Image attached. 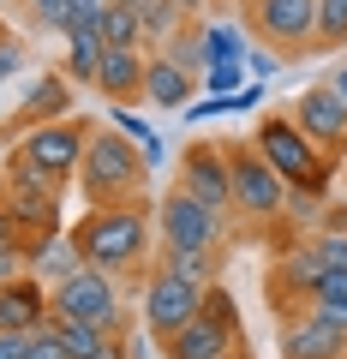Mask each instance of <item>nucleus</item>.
Instances as JSON below:
<instances>
[{"instance_id":"nucleus-35","label":"nucleus","mask_w":347,"mask_h":359,"mask_svg":"<svg viewBox=\"0 0 347 359\" xmlns=\"http://www.w3.org/2000/svg\"><path fill=\"white\" fill-rule=\"evenodd\" d=\"M90 359H132V341H126V335H108V341L96 347Z\"/></svg>"},{"instance_id":"nucleus-25","label":"nucleus","mask_w":347,"mask_h":359,"mask_svg":"<svg viewBox=\"0 0 347 359\" xmlns=\"http://www.w3.org/2000/svg\"><path fill=\"white\" fill-rule=\"evenodd\" d=\"M54 335H60V347L72 359H90L96 347L108 341V330H96V323H78V318H54Z\"/></svg>"},{"instance_id":"nucleus-8","label":"nucleus","mask_w":347,"mask_h":359,"mask_svg":"<svg viewBox=\"0 0 347 359\" xmlns=\"http://www.w3.org/2000/svg\"><path fill=\"white\" fill-rule=\"evenodd\" d=\"M90 132H96V120L66 114V120H48V126H30L25 138H18V150H25L48 180H60V186H66V180L78 174V162H84V144H90Z\"/></svg>"},{"instance_id":"nucleus-9","label":"nucleus","mask_w":347,"mask_h":359,"mask_svg":"<svg viewBox=\"0 0 347 359\" xmlns=\"http://www.w3.org/2000/svg\"><path fill=\"white\" fill-rule=\"evenodd\" d=\"M138 299H144V330L156 335V347L180 330V323H192L198 311H204V287H186L180 276H168V269H150V276H144Z\"/></svg>"},{"instance_id":"nucleus-30","label":"nucleus","mask_w":347,"mask_h":359,"mask_svg":"<svg viewBox=\"0 0 347 359\" xmlns=\"http://www.w3.org/2000/svg\"><path fill=\"white\" fill-rule=\"evenodd\" d=\"M30 66V48H25V36H18L13 25H0V90L13 84L18 72H25Z\"/></svg>"},{"instance_id":"nucleus-6","label":"nucleus","mask_w":347,"mask_h":359,"mask_svg":"<svg viewBox=\"0 0 347 359\" xmlns=\"http://www.w3.org/2000/svg\"><path fill=\"white\" fill-rule=\"evenodd\" d=\"M156 245H198V252H228L233 240V216H216L210 204H198L192 192L168 186L156 198Z\"/></svg>"},{"instance_id":"nucleus-18","label":"nucleus","mask_w":347,"mask_h":359,"mask_svg":"<svg viewBox=\"0 0 347 359\" xmlns=\"http://www.w3.org/2000/svg\"><path fill=\"white\" fill-rule=\"evenodd\" d=\"M192 96H198V72L174 66L168 54H150V66H144V102L168 108V114H180Z\"/></svg>"},{"instance_id":"nucleus-15","label":"nucleus","mask_w":347,"mask_h":359,"mask_svg":"<svg viewBox=\"0 0 347 359\" xmlns=\"http://www.w3.org/2000/svg\"><path fill=\"white\" fill-rule=\"evenodd\" d=\"M54 323V306H48V282L36 276H13V282H0V330H48Z\"/></svg>"},{"instance_id":"nucleus-12","label":"nucleus","mask_w":347,"mask_h":359,"mask_svg":"<svg viewBox=\"0 0 347 359\" xmlns=\"http://www.w3.org/2000/svg\"><path fill=\"white\" fill-rule=\"evenodd\" d=\"M72 90H78V84L60 72V66L36 72V78L25 84V96H18L6 132H30V126H48V120H66V114H72Z\"/></svg>"},{"instance_id":"nucleus-33","label":"nucleus","mask_w":347,"mask_h":359,"mask_svg":"<svg viewBox=\"0 0 347 359\" xmlns=\"http://www.w3.org/2000/svg\"><path fill=\"white\" fill-rule=\"evenodd\" d=\"M252 108H264V84H257V78H252V84H240V90L228 96V114H252Z\"/></svg>"},{"instance_id":"nucleus-1","label":"nucleus","mask_w":347,"mask_h":359,"mask_svg":"<svg viewBox=\"0 0 347 359\" xmlns=\"http://www.w3.org/2000/svg\"><path fill=\"white\" fill-rule=\"evenodd\" d=\"M150 240H156L150 198H138V204H90L78 216V228H72L78 257L90 269L120 276V287H144L138 269H144V257H150Z\"/></svg>"},{"instance_id":"nucleus-31","label":"nucleus","mask_w":347,"mask_h":359,"mask_svg":"<svg viewBox=\"0 0 347 359\" xmlns=\"http://www.w3.org/2000/svg\"><path fill=\"white\" fill-rule=\"evenodd\" d=\"M204 311H210V318H222L228 330H240V306H233V294H228L222 282H210V287H204Z\"/></svg>"},{"instance_id":"nucleus-19","label":"nucleus","mask_w":347,"mask_h":359,"mask_svg":"<svg viewBox=\"0 0 347 359\" xmlns=\"http://www.w3.org/2000/svg\"><path fill=\"white\" fill-rule=\"evenodd\" d=\"M156 269L180 276L186 287H210V282H222V252H198V245H156Z\"/></svg>"},{"instance_id":"nucleus-17","label":"nucleus","mask_w":347,"mask_h":359,"mask_svg":"<svg viewBox=\"0 0 347 359\" xmlns=\"http://www.w3.org/2000/svg\"><path fill=\"white\" fill-rule=\"evenodd\" d=\"M60 42H66V66L60 72L72 78V84L96 90V72H102V25H96V13H78L72 25L60 30Z\"/></svg>"},{"instance_id":"nucleus-39","label":"nucleus","mask_w":347,"mask_h":359,"mask_svg":"<svg viewBox=\"0 0 347 359\" xmlns=\"http://www.w3.org/2000/svg\"><path fill=\"white\" fill-rule=\"evenodd\" d=\"M329 222H335V228H341V233H347V210H341V204H335V210H329Z\"/></svg>"},{"instance_id":"nucleus-23","label":"nucleus","mask_w":347,"mask_h":359,"mask_svg":"<svg viewBox=\"0 0 347 359\" xmlns=\"http://www.w3.org/2000/svg\"><path fill=\"white\" fill-rule=\"evenodd\" d=\"M311 318H323V323H329V330H341L347 335V276H335V269H329V276H323V287H318V294H311Z\"/></svg>"},{"instance_id":"nucleus-13","label":"nucleus","mask_w":347,"mask_h":359,"mask_svg":"<svg viewBox=\"0 0 347 359\" xmlns=\"http://www.w3.org/2000/svg\"><path fill=\"white\" fill-rule=\"evenodd\" d=\"M275 347H282V359H347V335L329 330L323 318H311V311H294V318H282V330H275Z\"/></svg>"},{"instance_id":"nucleus-37","label":"nucleus","mask_w":347,"mask_h":359,"mask_svg":"<svg viewBox=\"0 0 347 359\" xmlns=\"http://www.w3.org/2000/svg\"><path fill=\"white\" fill-rule=\"evenodd\" d=\"M174 6L186 13V25H204V6H210V0H174Z\"/></svg>"},{"instance_id":"nucleus-2","label":"nucleus","mask_w":347,"mask_h":359,"mask_svg":"<svg viewBox=\"0 0 347 359\" xmlns=\"http://www.w3.org/2000/svg\"><path fill=\"white\" fill-rule=\"evenodd\" d=\"M72 180H78V192H84V204H138L150 192V162H144V150L126 132L96 120L90 144H84V162H78Z\"/></svg>"},{"instance_id":"nucleus-24","label":"nucleus","mask_w":347,"mask_h":359,"mask_svg":"<svg viewBox=\"0 0 347 359\" xmlns=\"http://www.w3.org/2000/svg\"><path fill=\"white\" fill-rule=\"evenodd\" d=\"M204 48H210V66L216 60H245V48H252V30L245 25H204Z\"/></svg>"},{"instance_id":"nucleus-16","label":"nucleus","mask_w":347,"mask_h":359,"mask_svg":"<svg viewBox=\"0 0 347 359\" xmlns=\"http://www.w3.org/2000/svg\"><path fill=\"white\" fill-rule=\"evenodd\" d=\"M144 66H150L144 48H102V72H96L102 102H144Z\"/></svg>"},{"instance_id":"nucleus-38","label":"nucleus","mask_w":347,"mask_h":359,"mask_svg":"<svg viewBox=\"0 0 347 359\" xmlns=\"http://www.w3.org/2000/svg\"><path fill=\"white\" fill-rule=\"evenodd\" d=\"M102 6H108V0H72V18L78 13H102Z\"/></svg>"},{"instance_id":"nucleus-40","label":"nucleus","mask_w":347,"mask_h":359,"mask_svg":"<svg viewBox=\"0 0 347 359\" xmlns=\"http://www.w3.org/2000/svg\"><path fill=\"white\" fill-rule=\"evenodd\" d=\"M222 359H257V353H252V347L240 341V347H233V353H222Z\"/></svg>"},{"instance_id":"nucleus-22","label":"nucleus","mask_w":347,"mask_h":359,"mask_svg":"<svg viewBox=\"0 0 347 359\" xmlns=\"http://www.w3.org/2000/svg\"><path fill=\"white\" fill-rule=\"evenodd\" d=\"M347 48V0H318V30H311V54Z\"/></svg>"},{"instance_id":"nucleus-11","label":"nucleus","mask_w":347,"mask_h":359,"mask_svg":"<svg viewBox=\"0 0 347 359\" xmlns=\"http://www.w3.org/2000/svg\"><path fill=\"white\" fill-rule=\"evenodd\" d=\"M287 114H294V126L306 132V138L318 144V150L329 156V162H347V108L335 102V90H329V84L299 90Z\"/></svg>"},{"instance_id":"nucleus-7","label":"nucleus","mask_w":347,"mask_h":359,"mask_svg":"<svg viewBox=\"0 0 347 359\" xmlns=\"http://www.w3.org/2000/svg\"><path fill=\"white\" fill-rule=\"evenodd\" d=\"M245 30L282 60H306L311 30H318V0H245Z\"/></svg>"},{"instance_id":"nucleus-21","label":"nucleus","mask_w":347,"mask_h":359,"mask_svg":"<svg viewBox=\"0 0 347 359\" xmlns=\"http://www.w3.org/2000/svg\"><path fill=\"white\" fill-rule=\"evenodd\" d=\"M96 25H102V48H144V25L132 6H120V0H108L102 13H96Z\"/></svg>"},{"instance_id":"nucleus-41","label":"nucleus","mask_w":347,"mask_h":359,"mask_svg":"<svg viewBox=\"0 0 347 359\" xmlns=\"http://www.w3.org/2000/svg\"><path fill=\"white\" fill-rule=\"evenodd\" d=\"M0 156H6V126H0Z\"/></svg>"},{"instance_id":"nucleus-28","label":"nucleus","mask_w":347,"mask_h":359,"mask_svg":"<svg viewBox=\"0 0 347 359\" xmlns=\"http://www.w3.org/2000/svg\"><path fill=\"white\" fill-rule=\"evenodd\" d=\"M18 13L36 30H66L72 25V0H18Z\"/></svg>"},{"instance_id":"nucleus-20","label":"nucleus","mask_w":347,"mask_h":359,"mask_svg":"<svg viewBox=\"0 0 347 359\" xmlns=\"http://www.w3.org/2000/svg\"><path fill=\"white\" fill-rule=\"evenodd\" d=\"M72 269H84V257H78V245H72V228L66 233H48V240H30V276L36 282H66Z\"/></svg>"},{"instance_id":"nucleus-42","label":"nucleus","mask_w":347,"mask_h":359,"mask_svg":"<svg viewBox=\"0 0 347 359\" xmlns=\"http://www.w3.org/2000/svg\"><path fill=\"white\" fill-rule=\"evenodd\" d=\"M0 102H6V90H0ZM0 126H6V120H0Z\"/></svg>"},{"instance_id":"nucleus-29","label":"nucleus","mask_w":347,"mask_h":359,"mask_svg":"<svg viewBox=\"0 0 347 359\" xmlns=\"http://www.w3.org/2000/svg\"><path fill=\"white\" fill-rule=\"evenodd\" d=\"M311 252L323 257V269H335V276H347V233L335 228V222H323V228L311 233Z\"/></svg>"},{"instance_id":"nucleus-34","label":"nucleus","mask_w":347,"mask_h":359,"mask_svg":"<svg viewBox=\"0 0 347 359\" xmlns=\"http://www.w3.org/2000/svg\"><path fill=\"white\" fill-rule=\"evenodd\" d=\"M0 359H30V335H18V330H0Z\"/></svg>"},{"instance_id":"nucleus-27","label":"nucleus","mask_w":347,"mask_h":359,"mask_svg":"<svg viewBox=\"0 0 347 359\" xmlns=\"http://www.w3.org/2000/svg\"><path fill=\"white\" fill-rule=\"evenodd\" d=\"M240 84H245V60H216V66L198 72V90L204 96H233Z\"/></svg>"},{"instance_id":"nucleus-3","label":"nucleus","mask_w":347,"mask_h":359,"mask_svg":"<svg viewBox=\"0 0 347 359\" xmlns=\"http://www.w3.org/2000/svg\"><path fill=\"white\" fill-rule=\"evenodd\" d=\"M252 144H257V156H264V162L287 180V192L329 198V186H335V174H341V162H329V156H323L318 144L294 126V114H287V108H275V114L257 120Z\"/></svg>"},{"instance_id":"nucleus-14","label":"nucleus","mask_w":347,"mask_h":359,"mask_svg":"<svg viewBox=\"0 0 347 359\" xmlns=\"http://www.w3.org/2000/svg\"><path fill=\"white\" fill-rule=\"evenodd\" d=\"M245 335L240 330H228L222 318H210V311H198L192 323H180V330L162 341V359H222V353H233Z\"/></svg>"},{"instance_id":"nucleus-5","label":"nucleus","mask_w":347,"mask_h":359,"mask_svg":"<svg viewBox=\"0 0 347 359\" xmlns=\"http://www.w3.org/2000/svg\"><path fill=\"white\" fill-rule=\"evenodd\" d=\"M48 306L54 318H78V323H96V330L108 335H126V306H120V276H108V269H72L66 282L48 287Z\"/></svg>"},{"instance_id":"nucleus-32","label":"nucleus","mask_w":347,"mask_h":359,"mask_svg":"<svg viewBox=\"0 0 347 359\" xmlns=\"http://www.w3.org/2000/svg\"><path fill=\"white\" fill-rule=\"evenodd\" d=\"M275 66H282V54H275V48H264V42H252V48H245V78H257V84H264Z\"/></svg>"},{"instance_id":"nucleus-26","label":"nucleus","mask_w":347,"mask_h":359,"mask_svg":"<svg viewBox=\"0 0 347 359\" xmlns=\"http://www.w3.org/2000/svg\"><path fill=\"white\" fill-rule=\"evenodd\" d=\"M162 54H168L174 66H186V72H204V66H210V48H204V25H186V30H180L174 42H168Z\"/></svg>"},{"instance_id":"nucleus-36","label":"nucleus","mask_w":347,"mask_h":359,"mask_svg":"<svg viewBox=\"0 0 347 359\" xmlns=\"http://www.w3.org/2000/svg\"><path fill=\"white\" fill-rule=\"evenodd\" d=\"M323 84H329V90H335V102H341V108H347V60H341V66H335V72H329V78H323Z\"/></svg>"},{"instance_id":"nucleus-43","label":"nucleus","mask_w":347,"mask_h":359,"mask_svg":"<svg viewBox=\"0 0 347 359\" xmlns=\"http://www.w3.org/2000/svg\"><path fill=\"white\" fill-rule=\"evenodd\" d=\"M341 210H347V198H341Z\"/></svg>"},{"instance_id":"nucleus-10","label":"nucleus","mask_w":347,"mask_h":359,"mask_svg":"<svg viewBox=\"0 0 347 359\" xmlns=\"http://www.w3.org/2000/svg\"><path fill=\"white\" fill-rule=\"evenodd\" d=\"M180 192H192L198 204H210L216 216H233V192H228V150L222 138H192L180 150Z\"/></svg>"},{"instance_id":"nucleus-4","label":"nucleus","mask_w":347,"mask_h":359,"mask_svg":"<svg viewBox=\"0 0 347 359\" xmlns=\"http://www.w3.org/2000/svg\"><path fill=\"white\" fill-rule=\"evenodd\" d=\"M228 150V192H233V222H252V228H275L287 210V180L275 174L252 138L222 144Z\"/></svg>"}]
</instances>
